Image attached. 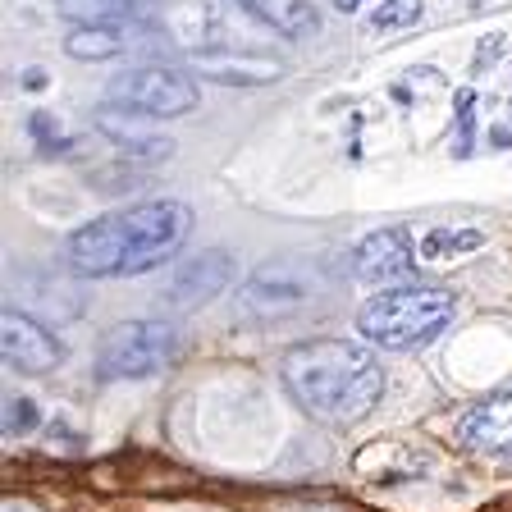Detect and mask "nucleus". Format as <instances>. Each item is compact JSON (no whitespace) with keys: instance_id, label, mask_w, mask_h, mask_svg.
<instances>
[{"instance_id":"20e7f679","label":"nucleus","mask_w":512,"mask_h":512,"mask_svg":"<svg viewBox=\"0 0 512 512\" xmlns=\"http://www.w3.org/2000/svg\"><path fill=\"white\" fill-rule=\"evenodd\" d=\"M179 357V330L165 320H119L96 343L101 380H151Z\"/></svg>"},{"instance_id":"aec40b11","label":"nucleus","mask_w":512,"mask_h":512,"mask_svg":"<svg viewBox=\"0 0 512 512\" xmlns=\"http://www.w3.org/2000/svg\"><path fill=\"white\" fill-rule=\"evenodd\" d=\"M471 110H476V96L458 92V151H462V156L471 151V124H476V115H471Z\"/></svg>"},{"instance_id":"dca6fc26","label":"nucleus","mask_w":512,"mask_h":512,"mask_svg":"<svg viewBox=\"0 0 512 512\" xmlns=\"http://www.w3.org/2000/svg\"><path fill=\"white\" fill-rule=\"evenodd\" d=\"M147 0H55V10L69 23H115V19H133V10Z\"/></svg>"},{"instance_id":"6ab92c4d","label":"nucleus","mask_w":512,"mask_h":512,"mask_svg":"<svg viewBox=\"0 0 512 512\" xmlns=\"http://www.w3.org/2000/svg\"><path fill=\"white\" fill-rule=\"evenodd\" d=\"M42 426V412H37V403L32 398H10V407H5V430L10 435H28V430Z\"/></svg>"},{"instance_id":"2eb2a0df","label":"nucleus","mask_w":512,"mask_h":512,"mask_svg":"<svg viewBox=\"0 0 512 512\" xmlns=\"http://www.w3.org/2000/svg\"><path fill=\"white\" fill-rule=\"evenodd\" d=\"M476 247H485V229H430L426 238H421V256L426 261H453V256H467L476 252Z\"/></svg>"},{"instance_id":"f3484780","label":"nucleus","mask_w":512,"mask_h":512,"mask_svg":"<svg viewBox=\"0 0 512 512\" xmlns=\"http://www.w3.org/2000/svg\"><path fill=\"white\" fill-rule=\"evenodd\" d=\"M421 19V0H384L380 10L371 14L375 32H394V28H412Z\"/></svg>"},{"instance_id":"f03ea898","label":"nucleus","mask_w":512,"mask_h":512,"mask_svg":"<svg viewBox=\"0 0 512 512\" xmlns=\"http://www.w3.org/2000/svg\"><path fill=\"white\" fill-rule=\"evenodd\" d=\"M284 394L320 426H357L384 394V366L366 343L311 339L284 352L279 362Z\"/></svg>"},{"instance_id":"a211bd4d","label":"nucleus","mask_w":512,"mask_h":512,"mask_svg":"<svg viewBox=\"0 0 512 512\" xmlns=\"http://www.w3.org/2000/svg\"><path fill=\"white\" fill-rule=\"evenodd\" d=\"M28 128H32V138H37V147H42V151H51V156H60V151H69V147H74V138H64L51 110H32Z\"/></svg>"},{"instance_id":"423d86ee","label":"nucleus","mask_w":512,"mask_h":512,"mask_svg":"<svg viewBox=\"0 0 512 512\" xmlns=\"http://www.w3.org/2000/svg\"><path fill=\"white\" fill-rule=\"evenodd\" d=\"M316 288H320L316 284V270L279 261V266L256 270V275L238 288V293H234V311H238V320H247V325H270V320L298 316L302 307H311Z\"/></svg>"},{"instance_id":"1a4fd4ad","label":"nucleus","mask_w":512,"mask_h":512,"mask_svg":"<svg viewBox=\"0 0 512 512\" xmlns=\"http://www.w3.org/2000/svg\"><path fill=\"white\" fill-rule=\"evenodd\" d=\"M183 69L192 78H211L224 87H261L284 78V64L261 51H238V46H202V51L183 55Z\"/></svg>"},{"instance_id":"f8f14e48","label":"nucleus","mask_w":512,"mask_h":512,"mask_svg":"<svg viewBox=\"0 0 512 512\" xmlns=\"http://www.w3.org/2000/svg\"><path fill=\"white\" fill-rule=\"evenodd\" d=\"M458 439H462V448H471V453L512 462V384L499 389V394H490L485 403H476L467 416H462Z\"/></svg>"},{"instance_id":"9d476101","label":"nucleus","mask_w":512,"mask_h":512,"mask_svg":"<svg viewBox=\"0 0 512 512\" xmlns=\"http://www.w3.org/2000/svg\"><path fill=\"white\" fill-rule=\"evenodd\" d=\"M0 343H5V362L19 375H51L64 362V348L42 320L23 316V311L5 307L0 316Z\"/></svg>"},{"instance_id":"6e6552de","label":"nucleus","mask_w":512,"mask_h":512,"mask_svg":"<svg viewBox=\"0 0 512 512\" xmlns=\"http://www.w3.org/2000/svg\"><path fill=\"white\" fill-rule=\"evenodd\" d=\"M416 256H421V247H412V234H407L403 224H389V229H375V234H366L362 243H357V252H352V275L375 288L403 284V279H412Z\"/></svg>"},{"instance_id":"5701e85b","label":"nucleus","mask_w":512,"mask_h":512,"mask_svg":"<svg viewBox=\"0 0 512 512\" xmlns=\"http://www.w3.org/2000/svg\"><path fill=\"white\" fill-rule=\"evenodd\" d=\"M334 5H339L343 14H352V10H362V0H334Z\"/></svg>"},{"instance_id":"4468645a","label":"nucleus","mask_w":512,"mask_h":512,"mask_svg":"<svg viewBox=\"0 0 512 512\" xmlns=\"http://www.w3.org/2000/svg\"><path fill=\"white\" fill-rule=\"evenodd\" d=\"M238 10H247L256 23H266L270 32L288 37V42H307L320 32V14L311 10V0H234Z\"/></svg>"},{"instance_id":"7ed1b4c3","label":"nucleus","mask_w":512,"mask_h":512,"mask_svg":"<svg viewBox=\"0 0 512 512\" xmlns=\"http://www.w3.org/2000/svg\"><path fill=\"white\" fill-rule=\"evenodd\" d=\"M458 316V298L439 284H394L380 288L357 311V334L384 352H416L435 343Z\"/></svg>"},{"instance_id":"4be33fe9","label":"nucleus","mask_w":512,"mask_h":512,"mask_svg":"<svg viewBox=\"0 0 512 512\" xmlns=\"http://www.w3.org/2000/svg\"><path fill=\"white\" fill-rule=\"evenodd\" d=\"M51 83V78L42 74V69H28V74H23V87H28V92H37V87H46Z\"/></svg>"},{"instance_id":"39448f33","label":"nucleus","mask_w":512,"mask_h":512,"mask_svg":"<svg viewBox=\"0 0 512 512\" xmlns=\"http://www.w3.org/2000/svg\"><path fill=\"white\" fill-rule=\"evenodd\" d=\"M106 101L119 110H133V115H147V119H179L188 110H197L202 92H197V78L188 69L147 60L110 78Z\"/></svg>"},{"instance_id":"ddd939ff","label":"nucleus","mask_w":512,"mask_h":512,"mask_svg":"<svg viewBox=\"0 0 512 512\" xmlns=\"http://www.w3.org/2000/svg\"><path fill=\"white\" fill-rule=\"evenodd\" d=\"M138 119H147V115L115 110V106H101V110H96V128H101V133L115 142L124 160H133V165H160V160H170L174 156V142L160 138V133H151V128H142Z\"/></svg>"},{"instance_id":"9b49d317","label":"nucleus","mask_w":512,"mask_h":512,"mask_svg":"<svg viewBox=\"0 0 512 512\" xmlns=\"http://www.w3.org/2000/svg\"><path fill=\"white\" fill-rule=\"evenodd\" d=\"M147 32H151L147 23H133V19L74 23L69 37H64V55H69V60H83V64H106V60H119V55H128V51L151 46Z\"/></svg>"},{"instance_id":"f257e3e1","label":"nucleus","mask_w":512,"mask_h":512,"mask_svg":"<svg viewBox=\"0 0 512 512\" xmlns=\"http://www.w3.org/2000/svg\"><path fill=\"white\" fill-rule=\"evenodd\" d=\"M192 234V211L183 202H138L87 220L69 234L64 256L83 279H128L165 266Z\"/></svg>"},{"instance_id":"412c9836","label":"nucleus","mask_w":512,"mask_h":512,"mask_svg":"<svg viewBox=\"0 0 512 512\" xmlns=\"http://www.w3.org/2000/svg\"><path fill=\"white\" fill-rule=\"evenodd\" d=\"M46 430H51V435H60V444L69 448V453H83V439H78L74 430L64 426V421H51V426H46Z\"/></svg>"},{"instance_id":"0eeeda50","label":"nucleus","mask_w":512,"mask_h":512,"mask_svg":"<svg viewBox=\"0 0 512 512\" xmlns=\"http://www.w3.org/2000/svg\"><path fill=\"white\" fill-rule=\"evenodd\" d=\"M234 275H238V261L229 252H220V247L192 252L174 266L170 284H165V302H170L174 311H197V307H206V302H215L220 293H229Z\"/></svg>"}]
</instances>
